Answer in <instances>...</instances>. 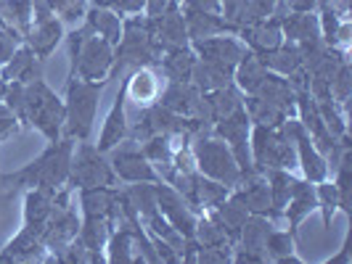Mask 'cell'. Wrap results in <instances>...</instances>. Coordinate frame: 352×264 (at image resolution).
Masks as SVG:
<instances>
[{
	"instance_id": "obj_1",
	"label": "cell",
	"mask_w": 352,
	"mask_h": 264,
	"mask_svg": "<svg viewBox=\"0 0 352 264\" xmlns=\"http://www.w3.org/2000/svg\"><path fill=\"white\" fill-rule=\"evenodd\" d=\"M120 135H122V108H117V111L111 114V119H109V124H106V130H104L101 148L114 145V141H120Z\"/></svg>"
},
{
	"instance_id": "obj_2",
	"label": "cell",
	"mask_w": 352,
	"mask_h": 264,
	"mask_svg": "<svg viewBox=\"0 0 352 264\" xmlns=\"http://www.w3.org/2000/svg\"><path fill=\"white\" fill-rule=\"evenodd\" d=\"M133 98H151L154 95V80H151V74L148 71H143V74H138L135 80H133Z\"/></svg>"
}]
</instances>
